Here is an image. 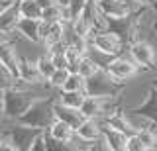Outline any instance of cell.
Here are the masks:
<instances>
[{"label": "cell", "instance_id": "cell-1", "mask_svg": "<svg viewBox=\"0 0 157 151\" xmlns=\"http://www.w3.org/2000/svg\"><path fill=\"white\" fill-rule=\"evenodd\" d=\"M59 96H41L33 102L32 106L28 108L26 114H22L18 120L24 126H32V128H39V130H49L51 124L57 120L55 116V104H57Z\"/></svg>", "mask_w": 157, "mask_h": 151}, {"label": "cell", "instance_id": "cell-2", "mask_svg": "<svg viewBox=\"0 0 157 151\" xmlns=\"http://www.w3.org/2000/svg\"><path fill=\"white\" fill-rule=\"evenodd\" d=\"M2 120H18L22 114H26L28 108L41 96L37 92L20 90L16 86H2Z\"/></svg>", "mask_w": 157, "mask_h": 151}, {"label": "cell", "instance_id": "cell-3", "mask_svg": "<svg viewBox=\"0 0 157 151\" xmlns=\"http://www.w3.org/2000/svg\"><path fill=\"white\" fill-rule=\"evenodd\" d=\"M140 16H141V10L140 12L132 10L126 16H102V22H104L102 30L116 33L122 40V43L130 47L136 40H140V36H137L140 33Z\"/></svg>", "mask_w": 157, "mask_h": 151}, {"label": "cell", "instance_id": "cell-4", "mask_svg": "<svg viewBox=\"0 0 157 151\" xmlns=\"http://www.w3.org/2000/svg\"><path fill=\"white\" fill-rule=\"evenodd\" d=\"M126 89V81H120L116 77H112L104 67H100L94 75H90L86 79V94L92 96H102V98H116L122 90Z\"/></svg>", "mask_w": 157, "mask_h": 151}, {"label": "cell", "instance_id": "cell-5", "mask_svg": "<svg viewBox=\"0 0 157 151\" xmlns=\"http://www.w3.org/2000/svg\"><path fill=\"white\" fill-rule=\"evenodd\" d=\"M4 131H6L8 138L12 139L16 151H29L32 149V143L36 141V138L45 130L32 128V126H24V124H20V122H14V124L8 126Z\"/></svg>", "mask_w": 157, "mask_h": 151}, {"label": "cell", "instance_id": "cell-6", "mask_svg": "<svg viewBox=\"0 0 157 151\" xmlns=\"http://www.w3.org/2000/svg\"><path fill=\"white\" fill-rule=\"evenodd\" d=\"M90 45L94 47L96 51H100L102 55H112V57L120 55L122 47H126L116 33H112V32H108V30H96V32H92Z\"/></svg>", "mask_w": 157, "mask_h": 151}, {"label": "cell", "instance_id": "cell-7", "mask_svg": "<svg viewBox=\"0 0 157 151\" xmlns=\"http://www.w3.org/2000/svg\"><path fill=\"white\" fill-rule=\"evenodd\" d=\"M102 67H104L112 77H116V79H120V81H128V79H132V77H136L137 73H140V69H137L140 65H137L136 61H130L122 55H114Z\"/></svg>", "mask_w": 157, "mask_h": 151}, {"label": "cell", "instance_id": "cell-8", "mask_svg": "<svg viewBox=\"0 0 157 151\" xmlns=\"http://www.w3.org/2000/svg\"><path fill=\"white\" fill-rule=\"evenodd\" d=\"M126 112H128V116H141V118L149 120L157 128V89L155 86H149L145 100L141 102V104L134 106V108L126 110Z\"/></svg>", "mask_w": 157, "mask_h": 151}, {"label": "cell", "instance_id": "cell-9", "mask_svg": "<svg viewBox=\"0 0 157 151\" xmlns=\"http://www.w3.org/2000/svg\"><path fill=\"white\" fill-rule=\"evenodd\" d=\"M130 55L140 67H145V69H151L155 63V49L149 41L145 40H136L130 45Z\"/></svg>", "mask_w": 157, "mask_h": 151}, {"label": "cell", "instance_id": "cell-10", "mask_svg": "<svg viewBox=\"0 0 157 151\" xmlns=\"http://www.w3.org/2000/svg\"><path fill=\"white\" fill-rule=\"evenodd\" d=\"M20 59H22V57L18 55L16 47L4 40L2 45H0V65H2L4 69H8L18 81H22V73H20Z\"/></svg>", "mask_w": 157, "mask_h": 151}, {"label": "cell", "instance_id": "cell-11", "mask_svg": "<svg viewBox=\"0 0 157 151\" xmlns=\"http://www.w3.org/2000/svg\"><path fill=\"white\" fill-rule=\"evenodd\" d=\"M22 20V12H20V0L10 6L0 8V32L8 36L10 32H16L18 22Z\"/></svg>", "mask_w": 157, "mask_h": 151}, {"label": "cell", "instance_id": "cell-12", "mask_svg": "<svg viewBox=\"0 0 157 151\" xmlns=\"http://www.w3.org/2000/svg\"><path fill=\"white\" fill-rule=\"evenodd\" d=\"M102 138H104L110 151H128V138L130 135L108 126L106 122H102Z\"/></svg>", "mask_w": 157, "mask_h": 151}, {"label": "cell", "instance_id": "cell-13", "mask_svg": "<svg viewBox=\"0 0 157 151\" xmlns=\"http://www.w3.org/2000/svg\"><path fill=\"white\" fill-rule=\"evenodd\" d=\"M77 138L81 141H98L102 138V124L98 122V118H85L81 126L77 128Z\"/></svg>", "mask_w": 157, "mask_h": 151}, {"label": "cell", "instance_id": "cell-14", "mask_svg": "<svg viewBox=\"0 0 157 151\" xmlns=\"http://www.w3.org/2000/svg\"><path fill=\"white\" fill-rule=\"evenodd\" d=\"M55 116H57V120H63V122H67V124H71L75 130L85 122V114L81 112V108H73V106L61 104L59 100L55 104Z\"/></svg>", "mask_w": 157, "mask_h": 151}, {"label": "cell", "instance_id": "cell-15", "mask_svg": "<svg viewBox=\"0 0 157 151\" xmlns=\"http://www.w3.org/2000/svg\"><path fill=\"white\" fill-rule=\"evenodd\" d=\"M104 122L108 126H112V128H116V130L128 134V135H134V134L140 131V128H136V126L128 120V112H122V110H114L112 114H108L104 118Z\"/></svg>", "mask_w": 157, "mask_h": 151}, {"label": "cell", "instance_id": "cell-16", "mask_svg": "<svg viewBox=\"0 0 157 151\" xmlns=\"http://www.w3.org/2000/svg\"><path fill=\"white\" fill-rule=\"evenodd\" d=\"M39 22L41 20H33V18H22L16 26V32L22 33L26 40L33 41V43H41L43 37H41V30H39Z\"/></svg>", "mask_w": 157, "mask_h": 151}, {"label": "cell", "instance_id": "cell-17", "mask_svg": "<svg viewBox=\"0 0 157 151\" xmlns=\"http://www.w3.org/2000/svg\"><path fill=\"white\" fill-rule=\"evenodd\" d=\"M49 135H51L53 139L61 141V143H71V141L77 138V130L73 128L71 124L63 122V120H55L51 124V128H49Z\"/></svg>", "mask_w": 157, "mask_h": 151}, {"label": "cell", "instance_id": "cell-18", "mask_svg": "<svg viewBox=\"0 0 157 151\" xmlns=\"http://www.w3.org/2000/svg\"><path fill=\"white\" fill-rule=\"evenodd\" d=\"M130 2H126V0H98V8H100L102 16H126L132 12Z\"/></svg>", "mask_w": 157, "mask_h": 151}, {"label": "cell", "instance_id": "cell-19", "mask_svg": "<svg viewBox=\"0 0 157 151\" xmlns=\"http://www.w3.org/2000/svg\"><path fill=\"white\" fill-rule=\"evenodd\" d=\"M104 100H110V98L86 94V98L81 106V112L85 114V118H100V116H104L106 114L104 112Z\"/></svg>", "mask_w": 157, "mask_h": 151}, {"label": "cell", "instance_id": "cell-20", "mask_svg": "<svg viewBox=\"0 0 157 151\" xmlns=\"http://www.w3.org/2000/svg\"><path fill=\"white\" fill-rule=\"evenodd\" d=\"M20 73H22V81L32 82V85H37L39 79H43L39 69H37V61H29L28 57L20 59Z\"/></svg>", "mask_w": 157, "mask_h": 151}, {"label": "cell", "instance_id": "cell-21", "mask_svg": "<svg viewBox=\"0 0 157 151\" xmlns=\"http://www.w3.org/2000/svg\"><path fill=\"white\" fill-rule=\"evenodd\" d=\"M59 102L67 106H73V108H81L82 102L86 98L85 90H59Z\"/></svg>", "mask_w": 157, "mask_h": 151}, {"label": "cell", "instance_id": "cell-22", "mask_svg": "<svg viewBox=\"0 0 157 151\" xmlns=\"http://www.w3.org/2000/svg\"><path fill=\"white\" fill-rule=\"evenodd\" d=\"M20 12L22 18H33V20L43 18V8L37 4V0H20Z\"/></svg>", "mask_w": 157, "mask_h": 151}, {"label": "cell", "instance_id": "cell-23", "mask_svg": "<svg viewBox=\"0 0 157 151\" xmlns=\"http://www.w3.org/2000/svg\"><path fill=\"white\" fill-rule=\"evenodd\" d=\"M63 40H67V36H65V22H55V24H51V28H49V33H47V37H45V45H53V43H57V41H63Z\"/></svg>", "mask_w": 157, "mask_h": 151}, {"label": "cell", "instance_id": "cell-24", "mask_svg": "<svg viewBox=\"0 0 157 151\" xmlns=\"http://www.w3.org/2000/svg\"><path fill=\"white\" fill-rule=\"evenodd\" d=\"M37 69H39V73H41L43 79H49V77L57 71V65H55V61H53L51 55H49V57L43 55V57H39V59H37Z\"/></svg>", "mask_w": 157, "mask_h": 151}, {"label": "cell", "instance_id": "cell-25", "mask_svg": "<svg viewBox=\"0 0 157 151\" xmlns=\"http://www.w3.org/2000/svg\"><path fill=\"white\" fill-rule=\"evenodd\" d=\"M102 65H98V63L94 61V59H90V57H82L81 59V63H78V73H81L82 77H85V79H88V77L90 75H94V73L100 69Z\"/></svg>", "mask_w": 157, "mask_h": 151}, {"label": "cell", "instance_id": "cell-26", "mask_svg": "<svg viewBox=\"0 0 157 151\" xmlns=\"http://www.w3.org/2000/svg\"><path fill=\"white\" fill-rule=\"evenodd\" d=\"M69 73H71L69 69H57V71L47 79V81H49V85H51L53 89H59V90H61L63 86H65L67 79H69Z\"/></svg>", "mask_w": 157, "mask_h": 151}, {"label": "cell", "instance_id": "cell-27", "mask_svg": "<svg viewBox=\"0 0 157 151\" xmlns=\"http://www.w3.org/2000/svg\"><path fill=\"white\" fill-rule=\"evenodd\" d=\"M137 135H140L141 141L145 143L147 151H149V149H157V134H155L153 130H149V128H144V130H141V128H140Z\"/></svg>", "mask_w": 157, "mask_h": 151}, {"label": "cell", "instance_id": "cell-28", "mask_svg": "<svg viewBox=\"0 0 157 151\" xmlns=\"http://www.w3.org/2000/svg\"><path fill=\"white\" fill-rule=\"evenodd\" d=\"M88 4V0H71L69 2V16H71V22L73 20H77L78 16H81V12L85 10V6Z\"/></svg>", "mask_w": 157, "mask_h": 151}, {"label": "cell", "instance_id": "cell-29", "mask_svg": "<svg viewBox=\"0 0 157 151\" xmlns=\"http://www.w3.org/2000/svg\"><path fill=\"white\" fill-rule=\"evenodd\" d=\"M128 151H147L145 143L141 141V138L137 134H134V135L128 138Z\"/></svg>", "mask_w": 157, "mask_h": 151}, {"label": "cell", "instance_id": "cell-30", "mask_svg": "<svg viewBox=\"0 0 157 151\" xmlns=\"http://www.w3.org/2000/svg\"><path fill=\"white\" fill-rule=\"evenodd\" d=\"M53 61H55L57 69H69V57H67V51L63 53H53Z\"/></svg>", "mask_w": 157, "mask_h": 151}, {"label": "cell", "instance_id": "cell-31", "mask_svg": "<svg viewBox=\"0 0 157 151\" xmlns=\"http://www.w3.org/2000/svg\"><path fill=\"white\" fill-rule=\"evenodd\" d=\"M37 4L45 10V8H49V6H53V4H57V0H37Z\"/></svg>", "mask_w": 157, "mask_h": 151}, {"label": "cell", "instance_id": "cell-32", "mask_svg": "<svg viewBox=\"0 0 157 151\" xmlns=\"http://www.w3.org/2000/svg\"><path fill=\"white\" fill-rule=\"evenodd\" d=\"M132 2L140 6H155V0H132Z\"/></svg>", "mask_w": 157, "mask_h": 151}, {"label": "cell", "instance_id": "cell-33", "mask_svg": "<svg viewBox=\"0 0 157 151\" xmlns=\"http://www.w3.org/2000/svg\"><path fill=\"white\" fill-rule=\"evenodd\" d=\"M69 2L71 0H57V4H61V6H69Z\"/></svg>", "mask_w": 157, "mask_h": 151}, {"label": "cell", "instance_id": "cell-34", "mask_svg": "<svg viewBox=\"0 0 157 151\" xmlns=\"http://www.w3.org/2000/svg\"><path fill=\"white\" fill-rule=\"evenodd\" d=\"M149 86H155V89H157V79H155V81H151V85H149Z\"/></svg>", "mask_w": 157, "mask_h": 151}, {"label": "cell", "instance_id": "cell-35", "mask_svg": "<svg viewBox=\"0 0 157 151\" xmlns=\"http://www.w3.org/2000/svg\"><path fill=\"white\" fill-rule=\"evenodd\" d=\"M155 8H157V0H155ZM155 26H157V22H155Z\"/></svg>", "mask_w": 157, "mask_h": 151}]
</instances>
